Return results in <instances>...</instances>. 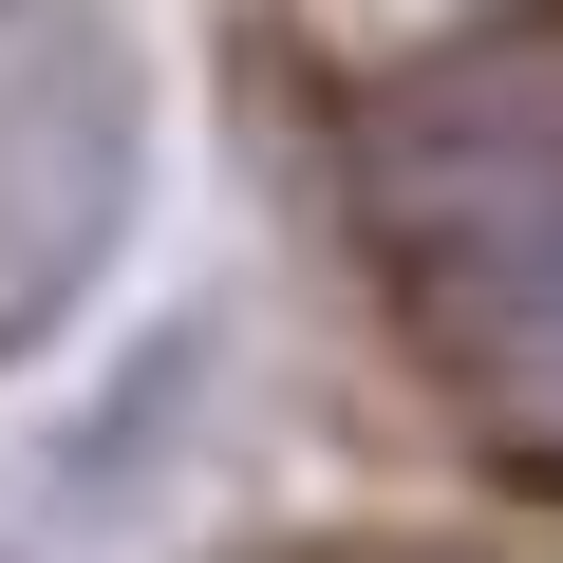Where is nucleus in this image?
<instances>
[{
  "label": "nucleus",
  "instance_id": "obj_1",
  "mask_svg": "<svg viewBox=\"0 0 563 563\" xmlns=\"http://www.w3.org/2000/svg\"><path fill=\"white\" fill-rule=\"evenodd\" d=\"M376 244L413 282L432 357H470L526 432H563V76H432L376 132Z\"/></svg>",
  "mask_w": 563,
  "mask_h": 563
},
{
  "label": "nucleus",
  "instance_id": "obj_2",
  "mask_svg": "<svg viewBox=\"0 0 563 563\" xmlns=\"http://www.w3.org/2000/svg\"><path fill=\"white\" fill-rule=\"evenodd\" d=\"M113 225H132V76H113V38L76 20V0H57V38L0 57V376L95 301Z\"/></svg>",
  "mask_w": 563,
  "mask_h": 563
}]
</instances>
